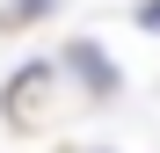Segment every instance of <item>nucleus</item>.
<instances>
[{"label":"nucleus","mask_w":160,"mask_h":153,"mask_svg":"<svg viewBox=\"0 0 160 153\" xmlns=\"http://www.w3.org/2000/svg\"><path fill=\"white\" fill-rule=\"evenodd\" d=\"M51 8V0H8V8H0V29H15V22H37Z\"/></svg>","instance_id":"2"},{"label":"nucleus","mask_w":160,"mask_h":153,"mask_svg":"<svg viewBox=\"0 0 160 153\" xmlns=\"http://www.w3.org/2000/svg\"><path fill=\"white\" fill-rule=\"evenodd\" d=\"M138 29H160V0H146V8H138Z\"/></svg>","instance_id":"3"},{"label":"nucleus","mask_w":160,"mask_h":153,"mask_svg":"<svg viewBox=\"0 0 160 153\" xmlns=\"http://www.w3.org/2000/svg\"><path fill=\"white\" fill-rule=\"evenodd\" d=\"M66 73H73V80H88V95H95V102H117V95H124V73L102 59V44H88V37L66 44Z\"/></svg>","instance_id":"1"}]
</instances>
